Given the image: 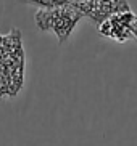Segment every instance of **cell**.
<instances>
[{
    "mask_svg": "<svg viewBox=\"0 0 137 146\" xmlns=\"http://www.w3.org/2000/svg\"><path fill=\"white\" fill-rule=\"evenodd\" d=\"M82 18V11L73 3L55 8H40L36 11V26L42 32H52L61 45L71 37Z\"/></svg>",
    "mask_w": 137,
    "mask_h": 146,
    "instance_id": "1",
    "label": "cell"
},
{
    "mask_svg": "<svg viewBox=\"0 0 137 146\" xmlns=\"http://www.w3.org/2000/svg\"><path fill=\"white\" fill-rule=\"evenodd\" d=\"M136 18V15L129 10V11H118V13L110 15L100 23L97 29L99 34L105 39L115 40L118 43H124L134 37L132 29H131V23Z\"/></svg>",
    "mask_w": 137,
    "mask_h": 146,
    "instance_id": "2",
    "label": "cell"
},
{
    "mask_svg": "<svg viewBox=\"0 0 137 146\" xmlns=\"http://www.w3.org/2000/svg\"><path fill=\"white\" fill-rule=\"evenodd\" d=\"M76 7L82 11L84 18H89L95 26H99L110 15L131 10L128 0H87Z\"/></svg>",
    "mask_w": 137,
    "mask_h": 146,
    "instance_id": "3",
    "label": "cell"
},
{
    "mask_svg": "<svg viewBox=\"0 0 137 146\" xmlns=\"http://www.w3.org/2000/svg\"><path fill=\"white\" fill-rule=\"evenodd\" d=\"M26 61L21 31L13 27L8 34H0V66Z\"/></svg>",
    "mask_w": 137,
    "mask_h": 146,
    "instance_id": "4",
    "label": "cell"
},
{
    "mask_svg": "<svg viewBox=\"0 0 137 146\" xmlns=\"http://www.w3.org/2000/svg\"><path fill=\"white\" fill-rule=\"evenodd\" d=\"M23 5H29L34 8H55V7H61V5L73 3V0H18Z\"/></svg>",
    "mask_w": 137,
    "mask_h": 146,
    "instance_id": "5",
    "label": "cell"
},
{
    "mask_svg": "<svg viewBox=\"0 0 137 146\" xmlns=\"http://www.w3.org/2000/svg\"><path fill=\"white\" fill-rule=\"evenodd\" d=\"M131 29H132V34H134V37L137 39V15H136V18L132 19V23H131Z\"/></svg>",
    "mask_w": 137,
    "mask_h": 146,
    "instance_id": "6",
    "label": "cell"
},
{
    "mask_svg": "<svg viewBox=\"0 0 137 146\" xmlns=\"http://www.w3.org/2000/svg\"><path fill=\"white\" fill-rule=\"evenodd\" d=\"M84 2H87V0H73V5H81Z\"/></svg>",
    "mask_w": 137,
    "mask_h": 146,
    "instance_id": "7",
    "label": "cell"
}]
</instances>
